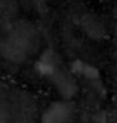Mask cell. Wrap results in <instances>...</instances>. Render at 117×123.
I'll return each mask as SVG.
<instances>
[{
    "label": "cell",
    "instance_id": "cell-1",
    "mask_svg": "<svg viewBox=\"0 0 117 123\" xmlns=\"http://www.w3.org/2000/svg\"><path fill=\"white\" fill-rule=\"evenodd\" d=\"M33 36L34 33L27 30V25H18L3 40L2 46H0V54L5 56V59L11 61V62H24L30 52Z\"/></svg>",
    "mask_w": 117,
    "mask_h": 123
},
{
    "label": "cell",
    "instance_id": "cell-4",
    "mask_svg": "<svg viewBox=\"0 0 117 123\" xmlns=\"http://www.w3.org/2000/svg\"><path fill=\"white\" fill-rule=\"evenodd\" d=\"M58 65H59V61H58L56 52L49 48V49H44L40 54V56L36 59L34 71L40 77H50L59 70Z\"/></svg>",
    "mask_w": 117,
    "mask_h": 123
},
{
    "label": "cell",
    "instance_id": "cell-6",
    "mask_svg": "<svg viewBox=\"0 0 117 123\" xmlns=\"http://www.w3.org/2000/svg\"><path fill=\"white\" fill-rule=\"evenodd\" d=\"M70 71L73 74H76V76H80V77L86 79V80H91V82H99V79H101L99 70H98L95 65L87 64L82 59H74L73 62H71Z\"/></svg>",
    "mask_w": 117,
    "mask_h": 123
},
{
    "label": "cell",
    "instance_id": "cell-9",
    "mask_svg": "<svg viewBox=\"0 0 117 123\" xmlns=\"http://www.w3.org/2000/svg\"><path fill=\"white\" fill-rule=\"evenodd\" d=\"M37 3H43V0H37Z\"/></svg>",
    "mask_w": 117,
    "mask_h": 123
},
{
    "label": "cell",
    "instance_id": "cell-2",
    "mask_svg": "<svg viewBox=\"0 0 117 123\" xmlns=\"http://www.w3.org/2000/svg\"><path fill=\"white\" fill-rule=\"evenodd\" d=\"M50 82L55 86V89L59 92V95L64 99H73L74 96L79 92V85L74 80V77H71L68 73L62 71V70H58V71L50 76Z\"/></svg>",
    "mask_w": 117,
    "mask_h": 123
},
{
    "label": "cell",
    "instance_id": "cell-3",
    "mask_svg": "<svg viewBox=\"0 0 117 123\" xmlns=\"http://www.w3.org/2000/svg\"><path fill=\"white\" fill-rule=\"evenodd\" d=\"M73 117V107L68 102H52L44 111L42 123H70Z\"/></svg>",
    "mask_w": 117,
    "mask_h": 123
},
{
    "label": "cell",
    "instance_id": "cell-7",
    "mask_svg": "<svg viewBox=\"0 0 117 123\" xmlns=\"http://www.w3.org/2000/svg\"><path fill=\"white\" fill-rule=\"evenodd\" d=\"M93 120H95L96 123H107V114H105L104 111H101V113H98L96 116L93 117Z\"/></svg>",
    "mask_w": 117,
    "mask_h": 123
},
{
    "label": "cell",
    "instance_id": "cell-8",
    "mask_svg": "<svg viewBox=\"0 0 117 123\" xmlns=\"http://www.w3.org/2000/svg\"><path fill=\"white\" fill-rule=\"evenodd\" d=\"M0 123H9V117H7V114L3 113L2 110H0Z\"/></svg>",
    "mask_w": 117,
    "mask_h": 123
},
{
    "label": "cell",
    "instance_id": "cell-5",
    "mask_svg": "<svg viewBox=\"0 0 117 123\" xmlns=\"http://www.w3.org/2000/svg\"><path fill=\"white\" fill-rule=\"evenodd\" d=\"M82 28L91 39L93 40H101L107 36L105 27L99 18H96L95 15H85L82 18Z\"/></svg>",
    "mask_w": 117,
    "mask_h": 123
}]
</instances>
